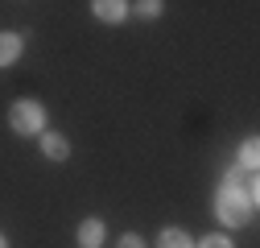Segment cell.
<instances>
[{
	"label": "cell",
	"instance_id": "1",
	"mask_svg": "<svg viewBox=\"0 0 260 248\" xmlns=\"http://www.w3.org/2000/svg\"><path fill=\"white\" fill-rule=\"evenodd\" d=\"M252 211H256V195L240 191V186H232V182H223V186H219V195H215V215H219L227 228L248 224V220H252Z\"/></svg>",
	"mask_w": 260,
	"mask_h": 248
},
{
	"label": "cell",
	"instance_id": "4",
	"mask_svg": "<svg viewBox=\"0 0 260 248\" xmlns=\"http://www.w3.org/2000/svg\"><path fill=\"white\" fill-rule=\"evenodd\" d=\"M104 236H108V224L104 220H83V228H79V244L83 248H100Z\"/></svg>",
	"mask_w": 260,
	"mask_h": 248
},
{
	"label": "cell",
	"instance_id": "7",
	"mask_svg": "<svg viewBox=\"0 0 260 248\" xmlns=\"http://www.w3.org/2000/svg\"><path fill=\"white\" fill-rule=\"evenodd\" d=\"M157 248H194V240L186 236V232H161V240H157Z\"/></svg>",
	"mask_w": 260,
	"mask_h": 248
},
{
	"label": "cell",
	"instance_id": "10",
	"mask_svg": "<svg viewBox=\"0 0 260 248\" xmlns=\"http://www.w3.org/2000/svg\"><path fill=\"white\" fill-rule=\"evenodd\" d=\"M199 248H232V240H227V236H203Z\"/></svg>",
	"mask_w": 260,
	"mask_h": 248
},
{
	"label": "cell",
	"instance_id": "11",
	"mask_svg": "<svg viewBox=\"0 0 260 248\" xmlns=\"http://www.w3.org/2000/svg\"><path fill=\"white\" fill-rule=\"evenodd\" d=\"M120 248H145L141 236H120Z\"/></svg>",
	"mask_w": 260,
	"mask_h": 248
},
{
	"label": "cell",
	"instance_id": "12",
	"mask_svg": "<svg viewBox=\"0 0 260 248\" xmlns=\"http://www.w3.org/2000/svg\"><path fill=\"white\" fill-rule=\"evenodd\" d=\"M0 248H9V240H5V236H0Z\"/></svg>",
	"mask_w": 260,
	"mask_h": 248
},
{
	"label": "cell",
	"instance_id": "8",
	"mask_svg": "<svg viewBox=\"0 0 260 248\" xmlns=\"http://www.w3.org/2000/svg\"><path fill=\"white\" fill-rule=\"evenodd\" d=\"M256 162H260V158H256V137H248L244 149H240V166H244V170H256Z\"/></svg>",
	"mask_w": 260,
	"mask_h": 248
},
{
	"label": "cell",
	"instance_id": "2",
	"mask_svg": "<svg viewBox=\"0 0 260 248\" xmlns=\"http://www.w3.org/2000/svg\"><path fill=\"white\" fill-rule=\"evenodd\" d=\"M9 124L21 137H38V133H46V108L38 100H17L9 108Z\"/></svg>",
	"mask_w": 260,
	"mask_h": 248
},
{
	"label": "cell",
	"instance_id": "9",
	"mask_svg": "<svg viewBox=\"0 0 260 248\" xmlns=\"http://www.w3.org/2000/svg\"><path fill=\"white\" fill-rule=\"evenodd\" d=\"M137 17H161V0H137Z\"/></svg>",
	"mask_w": 260,
	"mask_h": 248
},
{
	"label": "cell",
	"instance_id": "3",
	"mask_svg": "<svg viewBox=\"0 0 260 248\" xmlns=\"http://www.w3.org/2000/svg\"><path fill=\"white\" fill-rule=\"evenodd\" d=\"M91 13L108 25H116V21L128 17V0H91Z\"/></svg>",
	"mask_w": 260,
	"mask_h": 248
},
{
	"label": "cell",
	"instance_id": "6",
	"mask_svg": "<svg viewBox=\"0 0 260 248\" xmlns=\"http://www.w3.org/2000/svg\"><path fill=\"white\" fill-rule=\"evenodd\" d=\"M21 34H0V67H13V62L21 58Z\"/></svg>",
	"mask_w": 260,
	"mask_h": 248
},
{
	"label": "cell",
	"instance_id": "5",
	"mask_svg": "<svg viewBox=\"0 0 260 248\" xmlns=\"http://www.w3.org/2000/svg\"><path fill=\"white\" fill-rule=\"evenodd\" d=\"M42 153L50 162H62V158H71V141L58 137V133H42Z\"/></svg>",
	"mask_w": 260,
	"mask_h": 248
}]
</instances>
